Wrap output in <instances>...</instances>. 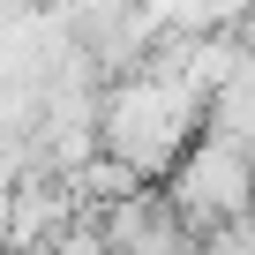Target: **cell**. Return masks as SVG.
Returning a JSON list of instances; mask_svg holds the SVG:
<instances>
[{"label":"cell","instance_id":"obj_1","mask_svg":"<svg viewBox=\"0 0 255 255\" xmlns=\"http://www.w3.org/2000/svg\"><path fill=\"white\" fill-rule=\"evenodd\" d=\"M203 135V98L165 75V68H128L105 98H98V150L120 158L135 180H158L180 165V150Z\"/></svg>","mask_w":255,"mask_h":255},{"label":"cell","instance_id":"obj_3","mask_svg":"<svg viewBox=\"0 0 255 255\" xmlns=\"http://www.w3.org/2000/svg\"><path fill=\"white\" fill-rule=\"evenodd\" d=\"M240 15H255V0H210V30H225V23H240Z\"/></svg>","mask_w":255,"mask_h":255},{"label":"cell","instance_id":"obj_2","mask_svg":"<svg viewBox=\"0 0 255 255\" xmlns=\"http://www.w3.org/2000/svg\"><path fill=\"white\" fill-rule=\"evenodd\" d=\"M165 203L180 210V225H203V233L210 225H240L255 210V150L203 128V135L180 150V165H173Z\"/></svg>","mask_w":255,"mask_h":255}]
</instances>
